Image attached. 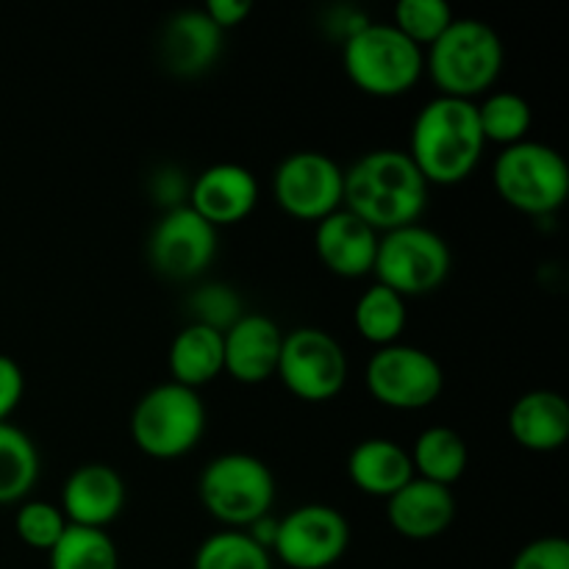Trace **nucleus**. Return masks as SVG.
<instances>
[{
	"label": "nucleus",
	"instance_id": "nucleus-30",
	"mask_svg": "<svg viewBox=\"0 0 569 569\" xmlns=\"http://www.w3.org/2000/svg\"><path fill=\"white\" fill-rule=\"evenodd\" d=\"M70 522L64 520L61 509L50 500H22L14 511V531L22 545L48 553Z\"/></svg>",
	"mask_w": 569,
	"mask_h": 569
},
{
	"label": "nucleus",
	"instance_id": "nucleus-27",
	"mask_svg": "<svg viewBox=\"0 0 569 569\" xmlns=\"http://www.w3.org/2000/svg\"><path fill=\"white\" fill-rule=\"evenodd\" d=\"M48 569H120L114 539L98 528L67 526L48 550Z\"/></svg>",
	"mask_w": 569,
	"mask_h": 569
},
{
	"label": "nucleus",
	"instance_id": "nucleus-31",
	"mask_svg": "<svg viewBox=\"0 0 569 569\" xmlns=\"http://www.w3.org/2000/svg\"><path fill=\"white\" fill-rule=\"evenodd\" d=\"M192 322L209 326L220 333H226L244 315L242 298L231 287H226V283H206V287H200L192 295Z\"/></svg>",
	"mask_w": 569,
	"mask_h": 569
},
{
	"label": "nucleus",
	"instance_id": "nucleus-21",
	"mask_svg": "<svg viewBox=\"0 0 569 569\" xmlns=\"http://www.w3.org/2000/svg\"><path fill=\"white\" fill-rule=\"evenodd\" d=\"M348 478L361 495L389 500L415 478L409 450L387 437L361 439L348 456Z\"/></svg>",
	"mask_w": 569,
	"mask_h": 569
},
{
	"label": "nucleus",
	"instance_id": "nucleus-18",
	"mask_svg": "<svg viewBox=\"0 0 569 569\" xmlns=\"http://www.w3.org/2000/svg\"><path fill=\"white\" fill-rule=\"evenodd\" d=\"M378 237L381 233L372 231L348 209H337L326 220L315 222V253L333 276L365 278L372 276Z\"/></svg>",
	"mask_w": 569,
	"mask_h": 569
},
{
	"label": "nucleus",
	"instance_id": "nucleus-26",
	"mask_svg": "<svg viewBox=\"0 0 569 569\" xmlns=\"http://www.w3.org/2000/svg\"><path fill=\"white\" fill-rule=\"evenodd\" d=\"M478 122L487 144L511 148L517 142H526L533 126V109L520 92L498 89V92L483 94L481 103H476Z\"/></svg>",
	"mask_w": 569,
	"mask_h": 569
},
{
	"label": "nucleus",
	"instance_id": "nucleus-25",
	"mask_svg": "<svg viewBox=\"0 0 569 569\" xmlns=\"http://www.w3.org/2000/svg\"><path fill=\"white\" fill-rule=\"evenodd\" d=\"M409 322V311H406V298L398 292L387 289L383 283H372L359 295L353 309V326L365 342L376 345V348H387V345L400 342Z\"/></svg>",
	"mask_w": 569,
	"mask_h": 569
},
{
	"label": "nucleus",
	"instance_id": "nucleus-22",
	"mask_svg": "<svg viewBox=\"0 0 569 569\" xmlns=\"http://www.w3.org/2000/svg\"><path fill=\"white\" fill-rule=\"evenodd\" d=\"M167 367L172 376L170 381L200 392V387L222 376V333L200 322H187L172 337Z\"/></svg>",
	"mask_w": 569,
	"mask_h": 569
},
{
	"label": "nucleus",
	"instance_id": "nucleus-13",
	"mask_svg": "<svg viewBox=\"0 0 569 569\" xmlns=\"http://www.w3.org/2000/svg\"><path fill=\"white\" fill-rule=\"evenodd\" d=\"M217 256V228L187 203L172 206L153 226L148 239L150 267L170 281H192Z\"/></svg>",
	"mask_w": 569,
	"mask_h": 569
},
{
	"label": "nucleus",
	"instance_id": "nucleus-6",
	"mask_svg": "<svg viewBox=\"0 0 569 569\" xmlns=\"http://www.w3.org/2000/svg\"><path fill=\"white\" fill-rule=\"evenodd\" d=\"M200 506L231 531H248L256 520L272 515L276 476L250 453H222L198 478Z\"/></svg>",
	"mask_w": 569,
	"mask_h": 569
},
{
	"label": "nucleus",
	"instance_id": "nucleus-20",
	"mask_svg": "<svg viewBox=\"0 0 569 569\" xmlns=\"http://www.w3.org/2000/svg\"><path fill=\"white\" fill-rule=\"evenodd\" d=\"M509 433L522 450L553 453L569 439V403L553 389L520 395L509 411Z\"/></svg>",
	"mask_w": 569,
	"mask_h": 569
},
{
	"label": "nucleus",
	"instance_id": "nucleus-12",
	"mask_svg": "<svg viewBox=\"0 0 569 569\" xmlns=\"http://www.w3.org/2000/svg\"><path fill=\"white\" fill-rule=\"evenodd\" d=\"M348 548V517L333 506L306 503L278 520L272 556L289 569H331Z\"/></svg>",
	"mask_w": 569,
	"mask_h": 569
},
{
	"label": "nucleus",
	"instance_id": "nucleus-15",
	"mask_svg": "<svg viewBox=\"0 0 569 569\" xmlns=\"http://www.w3.org/2000/svg\"><path fill=\"white\" fill-rule=\"evenodd\" d=\"M126 478L103 461H89L67 476L61 489V515L70 526L106 531L126 509Z\"/></svg>",
	"mask_w": 569,
	"mask_h": 569
},
{
	"label": "nucleus",
	"instance_id": "nucleus-1",
	"mask_svg": "<svg viewBox=\"0 0 569 569\" xmlns=\"http://www.w3.org/2000/svg\"><path fill=\"white\" fill-rule=\"evenodd\" d=\"M428 183L406 150L378 148L361 153L345 170L342 209L376 233L420 222L428 206Z\"/></svg>",
	"mask_w": 569,
	"mask_h": 569
},
{
	"label": "nucleus",
	"instance_id": "nucleus-19",
	"mask_svg": "<svg viewBox=\"0 0 569 569\" xmlns=\"http://www.w3.org/2000/svg\"><path fill=\"white\" fill-rule=\"evenodd\" d=\"M387 520L400 537L411 542L442 537L456 520L453 489L415 476L387 500Z\"/></svg>",
	"mask_w": 569,
	"mask_h": 569
},
{
	"label": "nucleus",
	"instance_id": "nucleus-34",
	"mask_svg": "<svg viewBox=\"0 0 569 569\" xmlns=\"http://www.w3.org/2000/svg\"><path fill=\"white\" fill-rule=\"evenodd\" d=\"M203 11L222 33H228L231 28H239L248 20L250 11H253V3L250 0H206Z\"/></svg>",
	"mask_w": 569,
	"mask_h": 569
},
{
	"label": "nucleus",
	"instance_id": "nucleus-9",
	"mask_svg": "<svg viewBox=\"0 0 569 569\" xmlns=\"http://www.w3.org/2000/svg\"><path fill=\"white\" fill-rule=\"evenodd\" d=\"M348 356L326 328L300 326L283 333L276 378L303 403H328L348 383Z\"/></svg>",
	"mask_w": 569,
	"mask_h": 569
},
{
	"label": "nucleus",
	"instance_id": "nucleus-29",
	"mask_svg": "<svg viewBox=\"0 0 569 569\" xmlns=\"http://www.w3.org/2000/svg\"><path fill=\"white\" fill-rule=\"evenodd\" d=\"M456 20L453 9L445 0H400L395 6L392 26L403 33L406 39L426 50L428 44L442 37L445 28Z\"/></svg>",
	"mask_w": 569,
	"mask_h": 569
},
{
	"label": "nucleus",
	"instance_id": "nucleus-3",
	"mask_svg": "<svg viewBox=\"0 0 569 569\" xmlns=\"http://www.w3.org/2000/svg\"><path fill=\"white\" fill-rule=\"evenodd\" d=\"M506 48L489 22L476 17H456L442 37L426 48V72L439 94L476 100L498 83L503 72Z\"/></svg>",
	"mask_w": 569,
	"mask_h": 569
},
{
	"label": "nucleus",
	"instance_id": "nucleus-33",
	"mask_svg": "<svg viewBox=\"0 0 569 569\" xmlns=\"http://www.w3.org/2000/svg\"><path fill=\"white\" fill-rule=\"evenodd\" d=\"M26 395V376L11 356L0 353V422H9Z\"/></svg>",
	"mask_w": 569,
	"mask_h": 569
},
{
	"label": "nucleus",
	"instance_id": "nucleus-11",
	"mask_svg": "<svg viewBox=\"0 0 569 569\" xmlns=\"http://www.w3.org/2000/svg\"><path fill=\"white\" fill-rule=\"evenodd\" d=\"M345 170L322 150H295L272 172V200L303 222H320L342 209Z\"/></svg>",
	"mask_w": 569,
	"mask_h": 569
},
{
	"label": "nucleus",
	"instance_id": "nucleus-10",
	"mask_svg": "<svg viewBox=\"0 0 569 569\" xmlns=\"http://www.w3.org/2000/svg\"><path fill=\"white\" fill-rule=\"evenodd\" d=\"M365 383L387 409L422 411L442 398L445 370L428 350L395 342L370 356Z\"/></svg>",
	"mask_w": 569,
	"mask_h": 569
},
{
	"label": "nucleus",
	"instance_id": "nucleus-16",
	"mask_svg": "<svg viewBox=\"0 0 569 569\" xmlns=\"http://www.w3.org/2000/svg\"><path fill=\"white\" fill-rule=\"evenodd\" d=\"M226 33L203 9H183L164 22L159 37V59L170 76H206L220 61Z\"/></svg>",
	"mask_w": 569,
	"mask_h": 569
},
{
	"label": "nucleus",
	"instance_id": "nucleus-4",
	"mask_svg": "<svg viewBox=\"0 0 569 569\" xmlns=\"http://www.w3.org/2000/svg\"><path fill=\"white\" fill-rule=\"evenodd\" d=\"M342 67L350 83L370 98H400L426 76V50L392 22L367 20L342 42Z\"/></svg>",
	"mask_w": 569,
	"mask_h": 569
},
{
	"label": "nucleus",
	"instance_id": "nucleus-32",
	"mask_svg": "<svg viewBox=\"0 0 569 569\" xmlns=\"http://www.w3.org/2000/svg\"><path fill=\"white\" fill-rule=\"evenodd\" d=\"M511 569H569V542L565 537L531 539L517 550Z\"/></svg>",
	"mask_w": 569,
	"mask_h": 569
},
{
	"label": "nucleus",
	"instance_id": "nucleus-7",
	"mask_svg": "<svg viewBox=\"0 0 569 569\" xmlns=\"http://www.w3.org/2000/svg\"><path fill=\"white\" fill-rule=\"evenodd\" d=\"M492 187L506 206L522 214H553L569 194V167L556 148L526 139L500 150L492 164Z\"/></svg>",
	"mask_w": 569,
	"mask_h": 569
},
{
	"label": "nucleus",
	"instance_id": "nucleus-5",
	"mask_svg": "<svg viewBox=\"0 0 569 569\" xmlns=\"http://www.w3.org/2000/svg\"><path fill=\"white\" fill-rule=\"evenodd\" d=\"M206 433V406L200 392L176 381L159 383L137 400L131 411V439L139 453L172 461L192 453Z\"/></svg>",
	"mask_w": 569,
	"mask_h": 569
},
{
	"label": "nucleus",
	"instance_id": "nucleus-23",
	"mask_svg": "<svg viewBox=\"0 0 569 569\" xmlns=\"http://www.w3.org/2000/svg\"><path fill=\"white\" fill-rule=\"evenodd\" d=\"M409 456L417 478L442 483V487H453L467 472V465H470V450H467L465 437L448 426L426 428L417 437Z\"/></svg>",
	"mask_w": 569,
	"mask_h": 569
},
{
	"label": "nucleus",
	"instance_id": "nucleus-8",
	"mask_svg": "<svg viewBox=\"0 0 569 569\" xmlns=\"http://www.w3.org/2000/svg\"><path fill=\"white\" fill-rule=\"evenodd\" d=\"M450 267L453 253L442 233L415 222L378 237L372 276L376 283L409 300L437 292L448 281Z\"/></svg>",
	"mask_w": 569,
	"mask_h": 569
},
{
	"label": "nucleus",
	"instance_id": "nucleus-24",
	"mask_svg": "<svg viewBox=\"0 0 569 569\" xmlns=\"http://www.w3.org/2000/svg\"><path fill=\"white\" fill-rule=\"evenodd\" d=\"M39 481V450L22 428L0 422V506L28 500Z\"/></svg>",
	"mask_w": 569,
	"mask_h": 569
},
{
	"label": "nucleus",
	"instance_id": "nucleus-17",
	"mask_svg": "<svg viewBox=\"0 0 569 569\" xmlns=\"http://www.w3.org/2000/svg\"><path fill=\"white\" fill-rule=\"evenodd\" d=\"M283 331L267 315H242L222 333V372L244 387L276 378Z\"/></svg>",
	"mask_w": 569,
	"mask_h": 569
},
{
	"label": "nucleus",
	"instance_id": "nucleus-14",
	"mask_svg": "<svg viewBox=\"0 0 569 569\" xmlns=\"http://www.w3.org/2000/svg\"><path fill=\"white\" fill-rule=\"evenodd\" d=\"M259 203V181L237 161H217L198 172L189 187V209L198 211L209 226L226 228L248 220Z\"/></svg>",
	"mask_w": 569,
	"mask_h": 569
},
{
	"label": "nucleus",
	"instance_id": "nucleus-2",
	"mask_svg": "<svg viewBox=\"0 0 569 569\" xmlns=\"http://www.w3.org/2000/svg\"><path fill=\"white\" fill-rule=\"evenodd\" d=\"M476 103L437 94L417 111L406 153L428 187H456L476 172L487 150Z\"/></svg>",
	"mask_w": 569,
	"mask_h": 569
},
{
	"label": "nucleus",
	"instance_id": "nucleus-28",
	"mask_svg": "<svg viewBox=\"0 0 569 569\" xmlns=\"http://www.w3.org/2000/svg\"><path fill=\"white\" fill-rule=\"evenodd\" d=\"M192 569H272V556L253 542L250 533L222 528L200 542L192 556Z\"/></svg>",
	"mask_w": 569,
	"mask_h": 569
}]
</instances>
